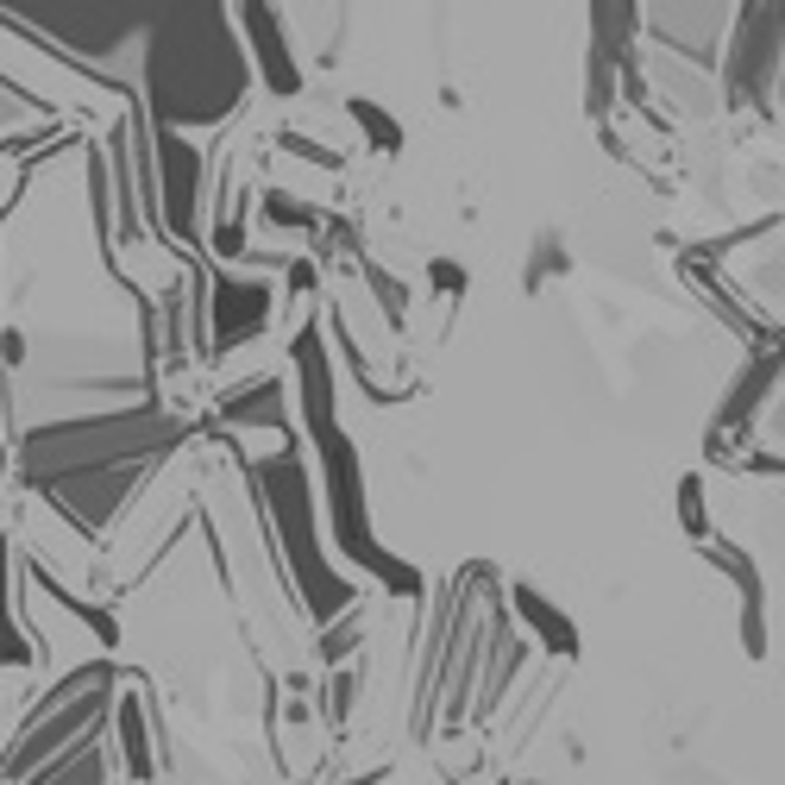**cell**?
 Returning a JSON list of instances; mask_svg holds the SVG:
<instances>
[{
    "instance_id": "6da1fadb",
    "label": "cell",
    "mask_w": 785,
    "mask_h": 785,
    "mask_svg": "<svg viewBox=\"0 0 785 785\" xmlns=\"http://www.w3.org/2000/svg\"><path fill=\"white\" fill-rule=\"evenodd\" d=\"M515 597H522V609H528V616H535V629H541L546 641H553V634H559V647H566V654H572V647H578V634L566 629V616H559V609H546L541 597H535V591H515Z\"/></svg>"
}]
</instances>
